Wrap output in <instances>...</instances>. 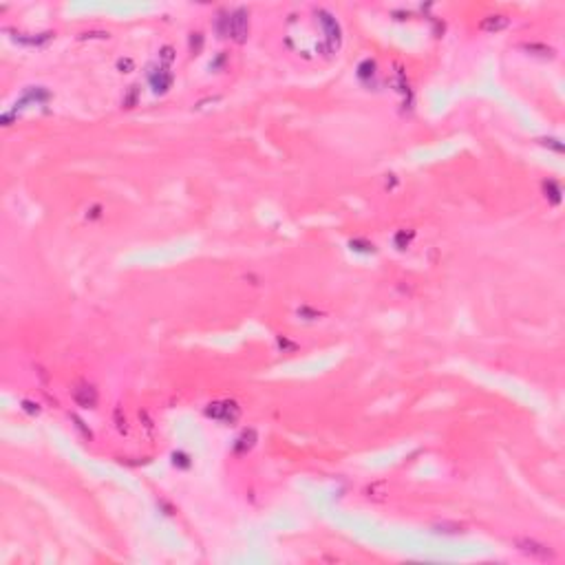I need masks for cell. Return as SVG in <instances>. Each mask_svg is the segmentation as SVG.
Wrapping results in <instances>:
<instances>
[{
    "label": "cell",
    "instance_id": "cell-1",
    "mask_svg": "<svg viewBox=\"0 0 565 565\" xmlns=\"http://www.w3.org/2000/svg\"><path fill=\"white\" fill-rule=\"evenodd\" d=\"M206 415L212 417V420L223 422V424H234L241 417V406L234 400H217L212 404H208Z\"/></svg>",
    "mask_w": 565,
    "mask_h": 565
},
{
    "label": "cell",
    "instance_id": "cell-2",
    "mask_svg": "<svg viewBox=\"0 0 565 565\" xmlns=\"http://www.w3.org/2000/svg\"><path fill=\"white\" fill-rule=\"evenodd\" d=\"M316 16H318L320 24H323V29H325V38H327V47H325V51H327V53H336L340 47V42H342V31H340L338 20H336L329 11H325V9H318Z\"/></svg>",
    "mask_w": 565,
    "mask_h": 565
},
{
    "label": "cell",
    "instance_id": "cell-3",
    "mask_svg": "<svg viewBox=\"0 0 565 565\" xmlns=\"http://www.w3.org/2000/svg\"><path fill=\"white\" fill-rule=\"evenodd\" d=\"M515 546L519 548V552H523L530 559H539V561H552L554 559L552 550H550L546 543H539V541H534V539L519 537V539H515Z\"/></svg>",
    "mask_w": 565,
    "mask_h": 565
},
{
    "label": "cell",
    "instance_id": "cell-4",
    "mask_svg": "<svg viewBox=\"0 0 565 565\" xmlns=\"http://www.w3.org/2000/svg\"><path fill=\"white\" fill-rule=\"evenodd\" d=\"M247 33H249V13L247 9L238 7L236 11H232V40L243 44L247 40Z\"/></svg>",
    "mask_w": 565,
    "mask_h": 565
},
{
    "label": "cell",
    "instance_id": "cell-5",
    "mask_svg": "<svg viewBox=\"0 0 565 565\" xmlns=\"http://www.w3.org/2000/svg\"><path fill=\"white\" fill-rule=\"evenodd\" d=\"M98 389H95L93 384L89 382H80L75 384L73 389V400L78 402L80 406H84V409H95V404H98Z\"/></svg>",
    "mask_w": 565,
    "mask_h": 565
},
{
    "label": "cell",
    "instance_id": "cell-6",
    "mask_svg": "<svg viewBox=\"0 0 565 565\" xmlns=\"http://www.w3.org/2000/svg\"><path fill=\"white\" fill-rule=\"evenodd\" d=\"M148 80H150L152 91H155L157 95L168 93V89L172 86V73H168V69H155V71H150Z\"/></svg>",
    "mask_w": 565,
    "mask_h": 565
},
{
    "label": "cell",
    "instance_id": "cell-7",
    "mask_svg": "<svg viewBox=\"0 0 565 565\" xmlns=\"http://www.w3.org/2000/svg\"><path fill=\"white\" fill-rule=\"evenodd\" d=\"M510 24V18L503 16V13H492V16H486L479 22V29L486 33H497V31H503V29Z\"/></svg>",
    "mask_w": 565,
    "mask_h": 565
},
{
    "label": "cell",
    "instance_id": "cell-8",
    "mask_svg": "<svg viewBox=\"0 0 565 565\" xmlns=\"http://www.w3.org/2000/svg\"><path fill=\"white\" fill-rule=\"evenodd\" d=\"M364 495L366 499H371V501H386L389 499V483L386 481H373L371 486L364 488Z\"/></svg>",
    "mask_w": 565,
    "mask_h": 565
},
{
    "label": "cell",
    "instance_id": "cell-9",
    "mask_svg": "<svg viewBox=\"0 0 565 565\" xmlns=\"http://www.w3.org/2000/svg\"><path fill=\"white\" fill-rule=\"evenodd\" d=\"M256 440H258V435H256V431L254 429H247V431H243L241 435H238V440H236V444H234V451L236 452H249L256 446Z\"/></svg>",
    "mask_w": 565,
    "mask_h": 565
},
{
    "label": "cell",
    "instance_id": "cell-10",
    "mask_svg": "<svg viewBox=\"0 0 565 565\" xmlns=\"http://www.w3.org/2000/svg\"><path fill=\"white\" fill-rule=\"evenodd\" d=\"M217 33L221 38H232V13L221 11L217 18Z\"/></svg>",
    "mask_w": 565,
    "mask_h": 565
},
{
    "label": "cell",
    "instance_id": "cell-11",
    "mask_svg": "<svg viewBox=\"0 0 565 565\" xmlns=\"http://www.w3.org/2000/svg\"><path fill=\"white\" fill-rule=\"evenodd\" d=\"M55 33H51V31H47V33H38V35H24V33H18L16 35V40L20 44H29V47H35V44H44V42H49L51 38H53Z\"/></svg>",
    "mask_w": 565,
    "mask_h": 565
},
{
    "label": "cell",
    "instance_id": "cell-12",
    "mask_svg": "<svg viewBox=\"0 0 565 565\" xmlns=\"http://www.w3.org/2000/svg\"><path fill=\"white\" fill-rule=\"evenodd\" d=\"M433 532H437V534H461V532H464V526H459V523L442 521V523H435V526H433Z\"/></svg>",
    "mask_w": 565,
    "mask_h": 565
},
{
    "label": "cell",
    "instance_id": "cell-13",
    "mask_svg": "<svg viewBox=\"0 0 565 565\" xmlns=\"http://www.w3.org/2000/svg\"><path fill=\"white\" fill-rule=\"evenodd\" d=\"M523 49L526 51H530L532 55H539V58H550L552 60L554 58V49L552 47H546V44H523Z\"/></svg>",
    "mask_w": 565,
    "mask_h": 565
},
{
    "label": "cell",
    "instance_id": "cell-14",
    "mask_svg": "<svg viewBox=\"0 0 565 565\" xmlns=\"http://www.w3.org/2000/svg\"><path fill=\"white\" fill-rule=\"evenodd\" d=\"M543 192H546V197L552 203H559L561 201V188H559V183L554 181H546L543 183Z\"/></svg>",
    "mask_w": 565,
    "mask_h": 565
},
{
    "label": "cell",
    "instance_id": "cell-15",
    "mask_svg": "<svg viewBox=\"0 0 565 565\" xmlns=\"http://www.w3.org/2000/svg\"><path fill=\"white\" fill-rule=\"evenodd\" d=\"M413 236H415L413 230H409V232H406V230H400L398 234H395V238H393V241H395V247H398V249H406V247H409V243L413 241Z\"/></svg>",
    "mask_w": 565,
    "mask_h": 565
},
{
    "label": "cell",
    "instance_id": "cell-16",
    "mask_svg": "<svg viewBox=\"0 0 565 565\" xmlns=\"http://www.w3.org/2000/svg\"><path fill=\"white\" fill-rule=\"evenodd\" d=\"M351 245V249H355V252H375V245L373 243H369V241H362V238H353V241L349 243Z\"/></svg>",
    "mask_w": 565,
    "mask_h": 565
},
{
    "label": "cell",
    "instance_id": "cell-17",
    "mask_svg": "<svg viewBox=\"0 0 565 565\" xmlns=\"http://www.w3.org/2000/svg\"><path fill=\"white\" fill-rule=\"evenodd\" d=\"M373 73H375V62H373V60H364V62L358 67V75L362 80H366L369 75H373Z\"/></svg>",
    "mask_w": 565,
    "mask_h": 565
},
{
    "label": "cell",
    "instance_id": "cell-18",
    "mask_svg": "<svg viewBox=\"0 0 565 565\" xmlns=\"http://www.w3.org/2000/svg\"><path fill=\"white\" fill-rule=\"evenodd\" d=\"M137 95H139V86H130L128 95L124 98V109H133L137 104Z\"/></svg>",
    "mask_w": 565,
    "mask_h": 565
},
{
    "label": "cell",
    "instance_id": "cell-19",
    "mask_svg": "<svg viewBox=\"0 0 565 565\" xmlns=\"http://www.w3.org/2000/svg\"><path fill=\"white\" fill-rule=\"evenodd\" d=\"M201 47H203V35L201 33H192L190 35V49H192V53H199L201 51Z\"/></svg>",
    "mask_w": 565,
    "mask_h": 565
},
{
    "label": "cell",
    "instance_id": "cell-20",
    "mask_svg": "<svg viewBox=\"0 0 565 565\" xmlns=\"http://www.w3.org/2000/svg\"><path fill=\"white\" fill-rule=\"evenodd\" d=\"M71 420H73V422H75V429H78L80 433H82V435L86 437V440H91V437H93V433H91L89 429H86V426H84V422H82V420H80V417H78V415H71Z\"/></svg>",
    "mask_w": 565,
    "mask_h": 565
},
{
    "label": "cell",
    "instance_id": "cell-21",
    "mask_svg": "<svg viewBox=\"0 0 565 565\" xmlns=\"http://www.w3.org/2000/svg\"><path fill=\"white\" fill-rule=\"evenodd\" d=\"M159 60H161L164 64H170L172 60H175V51H172V47H164V49H161V51H159Z\"/></svg>",
    "mask_w": 565,
    "mask_h": 565
},
{
    "label": "cell",
    "instance_id": "cell-22",
    "mask_svg": "<svg viewBox=\"0 0 565 565\" xmlns=\"http://www.w3.org/2000/svg\"><path fill=\"white\" fill-rule=\"evenodd\" d=\"M543 146H550V148H554L557 152H563V144L559 139H554V137H546V139H541Z\"/></svg>",
    "mask_w": 565,
    "mask_h": 565
},
{
    "label": "cell",
    "instance_id": "cell-23",
    "mask_svg": "<svg viewBox=\"0 0 565 565\" xmlns=\"http://www.w3.org/2000/svg\"><path fill=\"white\" fill-rule=\"evenodd\" d=\"M117 69H119L121 73H130V71H133V60H130V58H121L119 62H117Z\"/></svg>",
    "mask_w": 565,
    "mask_h": 565
},
{
    "label": "cell",
    "instance_id": "cell-24",
    "mask_svg": "<svg viewBox=\"0 0 565 565\" xmlns=\"http://www.w3.org/2000/svg\"><path fill=\"white\" fill-rule=\"evenodd\" d=\"M115 422H117V431H119V433H126V431H128V426H126V417H121V411H119V409L115 411Z\"/></svg>",
    "mask_w": 565,
    "mask_h": 565
},
{
    "label": "cell",
    "instance_id": "cell-25",
    "mask_svg": "<svg viewBox=\"0 0 565 565\" xmlns=\"http://www.w3.org/2000/svg\"><path fill=\"white\" fill-rule=\"evenodd\" d=\"M22 409L27 411V413H33V415H38V413H40L38 404H33V402H29V400H24V402H22Z\"/></svg>",
    "mask_w": 565,
    "mask_h": 565
},
{
    "label": "cell",
    "instance_id": "cell-26",
    "mask_svg": "<svg viewBox=\"0 0 565 565\" xmlns=\"http://www.w3.org/2000/svg\"><path fill=\"white\" fill-rule=\"evenodd\" d=\"M80 38L82 40H86V38H109V33L106 31H86V33H80Z\"/></svg>",
    "mask_w": 565,
    "mask_h": 565
}]
</instances>
